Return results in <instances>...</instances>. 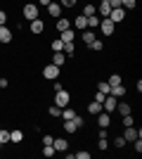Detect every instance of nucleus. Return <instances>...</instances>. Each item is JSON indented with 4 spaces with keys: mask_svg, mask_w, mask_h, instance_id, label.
Here are the masks:
<instances>
[{
    "mask_svg": "<svg viewBox=\"0 0 142 159\" xmlns=\"http://www.w3.org/2000/svg\"><path fill=\"white\" fill-rule=\"evenodd\" d=\"M24 17H26L28 21L38 19V5H24Z\"/></svg>",
    "mask_w": 142,
    "mask_h": 159,
    "instance_id": "obj_9",
    "label": "nucleus"
},
{
    "mask_svg": "<svg viewBox=\"0 0 142 159\" xmlns=\"http://www.w3.org/2000/svg\"><path fill=\"white\" fill-rule=\"evenodd\" d=\"M7 86H10V81H7L5 76H2V79H0V88H7Z\"/></svg>",
    "mask_w": 142,
    "mask_h": 159,
    "instance_id": "obj_46",
    "label": "nucleus"
},
{
    "mask_svg": "<svg viewBox=\"0 0 142 159\" xmlns=\"http://www.w3.org/2000/svg\"><path fill=\"white\" fill-rule=\"evenodd\" d=\"M133 143H135V152H142V138L133 140Z\"/></svg>",
    "mask_w": 142,
    "mask_h": 159,
    "instance_id": "obj_42",
    "label": "nucleus"
},
{
    "mask_svg": "<svg viewBox=\"0 0 142 159\" xmlns=\"http://www.w3.org/2000/svg\"><path fill=\"white\" fill-rule=\"evenodd\" d=\"M74 38H76V31H74V29L62 31V40H64V43H74Z\"/></svg>",
    "mask_w": 142,
    "mask_h": 159,
    "instance_id": "obj_18",
    "label": "nucleus"
},
{
    "mask_svg": "<svg viewBox=\"0 0 142 159\" xmlns=\"http://www.w3.org/2000/svg\"><path fill=\"white\" fill-rule=\"evenodd\" d=\"M100 14H93V17H88V29H93V31H95V29H97V26H100Z\"/></svg>",
    "mask_w": 142,
    "mask_h": 159,
    "instance_id": "obj_21",
    "label": "nucleus"
},
{
    "mask_svg": "<svg viewBox=\"0 0 142 159\" xmlns=\"http://www.w3.org/2000/svg\"><path fill=\"white\" fill-rule=\"evenodd\" d=\"M47 14L57 19V17L62 14V5H59V2H50V5H47Z\"/></svg>",
    "mask_w": 142,
    "mask_h": 159,
    "instance_id": "obj_13",
    "label": "nucleus"
},
{
    "mask_svg": "<svg viewBox=\"0 0 142 159\" xmlns=\"http://www.w3.org/2000/svg\"><path fill=\"white\" fill-rule=\"evenodd\" d=\"M114 26H116L114 21H111V19H107V17H104V19L100 21V26H97V29H100V31L104 33V36H111V33H114Z\"/></svg>",
    "mask_w": 142,
    "mask_h": 159,
    "instance_id": "obj_4",
    "label": "nucleus"
},
{
    "mask_svg": "<svg viewBox=\"0 0 142 159\" xmlns=\"http://www.w3.org/2000/svg\"><path fill=\"white\" fill-rule=\"evenodd\" d=\"M5 21H7V12H5V10H0V26H2Z\"/></svg>",
    "mask_w": 142,
    "mask_h": 159,
    "instance_id": "obj_44",
    "label": "nucleus"
},
{
    "mask_svg": "<svg viewBox=\"0 0 142 159\" xmlns=\"http://www.w3.org/2000/svg\"><path fill=\"white\" fill-rule=\"evenodd\" d=\"M107 19H111L114 24H118V21H123V19H126V10H123V7H114V10L109 12V17H107Z\"/></svg>",
    "mask_w": 142,
    "mask_h": 159,
    "instance_id": "obj_3",
    "label": "nucleus"
},
{
    "mask_svg": "<svg viewBox=\"0 0 142 159\" xmlns=\"http://www.w3.org/2000/svg\"><path fill=\"white\" fill-rule=\"evenodd\" d=\"M45 31V21L43 19H31V33H43Z\"/></svg>",
    "mask_w": 142,
    "mask_h": 159,
    "instance_id": "obj_11",
    "label": "nucleus"
},
{
    "mask_svg": "<svg viewBox=\"0 0 142 159\" xmlns=\"http://www.w3.org/2000/svg\"><path fill=\"white\" fill-rule=\"evenodd\" d=\"M88 48H90V50H95V52H100L102 48H104V43H102V40H97V38H95V40H93V43H90Z\"/></svg>",
    "mask_w": 142,
    "mask_h": 159,
    "instance_id": "obj_30",
    "label": "nucleus"
},
{
    "mask_svg": "<svg viewBox=\"0 0 142 159\" xmlns=\"http://www.w3.org/2000/svg\"><path fill=\"white\" fill-rule=\"evenodd\" d=\"M83 14H85V17H93V14H97V7H95L93 2H88V5L83 7Z\"/></svg>",
    "mask_w": 142,
    "mask_h": 159,
    "instance_id": "obj_24",
    "label": "nucleus"
},
{
    "mask_svg": "<svg viewBox=\"0 0 142 159\" xmlns=\"http://www.w3.org/2000/svg\"><path fill=\"white\" fill-rule=\"evenodd\" d=\"M109 95H114L116 100H118V98H123V95H126V86H123V83H118V86H111Z\"/></svg>",
    "mask_w": 142,
    "mask_h": 159,
    "instance_id": "obj_14",
    "label": "nucleus"
},
{
    "mask_svg": "<svg viewBox=\"0 0 142 159\" xmlns=\"http://www.w3.org/2000/svg\"><path fill=\"white\" fill-rule=\"evenodd\" d=\"M52 135H43V145H52Z\"/></svg>",
    "mask_w": 142,
    "mask_h": 159,
    "instance_id": "obj_43",
    "label": "nucleus"
},
{
    "mask_svg": "<svg viewBox=\"0 0 142 159\" xmlns=\"http://www.w3.org/2000/svg\"><path fill=\"white\" fill-rule=\"evenodd\" d=\"M121 7H123V10H135L137 0H121Z\"/></svg>",
    "mask_w": 142,
    "mask_h": 159,
    "instance_id": "obj_26",
    "label": "nucleus"
},
{
    "mask_svg": "<svg viewBox=\"0 0 142 159\" xmlns=\"http://www.w3.org/2000/svg\"><path fill=\"white\" fill-rule=\"evenodd\" d=\"M109 124H111V116H109V112L102 109V112L97 114V126L100 128H109Z\"/></svg>",
    "mask_w": 142,
    "mask_h": 159,
    "instance_id": "obj_7",
    "label": "nucleus"
},
{
    "mask_svg": "<svg viewBox=\"0 0 142 159\" xmlns=\"http://www.w3.org/2000/svg\"><path fill=\"white\" fill-rule=\"evenodd\" d=\"M74 116H76V112H74V109H71V107H62V119H64V121H67V119H74Z\"/></svg>",
    "mask_w": 142,
    "mask_h": 159,
    "instance_id": "obj_22",
    "label": "nucleus"
},
{
    "mask_svg": "<svg viewBox=\"0 0 142 159\" xmlns=\"http://www.w3.org/2000/svg\"><path fill=\"white\" fill-rule=\"evenodd\" d=\"M104 98H107V95H104V93H100V90H97V95H95V102H100V105H102V102H104Z\"/></svg>",
    "mask_w": 142,
    "mask_h": 159,
    "instance_id": "obj_41",
    "label": "nucleus"
},
{
    "mask_svg": "<svg viewBox=\"0 0 142 159\" xmlns=\"http://www.w3.org/2000/svg\"><path fill=\"white\" fill-rule=\"evenodd\" d=\"M52 50H54V52H62V50H64V40H62V38H54L52 40Z\"/></svg>",
    "mask_w": 142,
    "mask_h": 159,
    "instance_id": "obj_27",
    "label": "nucleus"
},
{
    "mask_svg": "<svg viewBox=\"0 0 142 159\" xmlns=\"http://www.w3.org/2000/svg\"><path fill=\"white\" fill-rule=\"evenodd\" d=\"M97 90H100V93H104V95H109V90H111V86H109L107 81H100V83H97Z\"/></svg>",
    "mask_w": 142,
    "mask_h": 159,
    "instance_id": "obj_28",
    "label": "nucleus"
},
{
    "mask_svg": "<svg viewBox=\"0 0 142 159\" xmlns=\"http://www.w3.org/2000/svg\"><path fill=\"white\" fill-rule=\"evenodd\" d=\"M114 145H116V150H121V147H126V138H123V135H118V138L114 140Z\"/></svg>",
    "mask_w": 142,
    "mask_h": 159,
    "instance_id": "obj_36",
    "label": "nucleus"
},
{
    "mask_svg": "<svg viewBox=\"0 0 142 159\" xmlns=\"http://www.w3.org/2000/svg\"><path fill=\"white\" fill-rule=\"evenodd\" d=\"M0 43H12V31H10L5 24L0 26Z\"/></svg>",
    "mask_w": 142,
    "mask_h": 159,
    "instance_id": "obj_12",
    "label": "nucleus"
},
{
    "mask_svg": "<svg viewBox=\"0 0 142 159\" xmlns=\"http://www.w3.org/2000/svg\"><path fill=\"white\" fill-rule=\"evenodd\" d=\"M64 62H67L64 52H54V55H52V64H54V66H59V69H62V66H64Z\"/></svg>",
    "mask_w": 142,
    "mask_h": 159,
    "instance_id": "obj_17",
    "label": "nucleus"
},
{
    "mask_svg": "<svg viewBox=\"0 0 142 159\" xmlns=\"http://www.w3.org/2000/svg\"><path fill=\"white\" fill-rule=\"evenodd\" d=\"M0 147H2V145H0Z\"/></svg>",
    "mask_w": 142,
    "mask_h": 159,
    "instance_id": "obj_48",
    "label": "nucleus"
},
{
    "mask_svg": "<svg viewBox=\"0 0 142 159\" xmlns=\"http://www.w3.org/2000/svg\"><path fill=\"white\" fill-rule=\"evenodd\" d=\"M109 5H111V10H114V7H121V0H109Z\"/></svg>",
    "mask_w": 142,
    "mask_h": 159,
    "instance_id": "obj_45",
    "label": "nucleus"
},
{
    "mask_svg": "<svg viewBox=\"0 0 142 159\" xmlns=\"http://www.w3.org/2000/svg\"><path fill=\"white\" fill-rule=\"evenodd\" d=\"M52 147H54V152H64V150H69V143L64 138H54L52 140Z\"/></svg>",
    "mask_w": 142,
    "mask_h": 159,
    "instance_id": "obj_10",
    "label": "nucleus"
},
{
    "mask_svg": "<svg viewBox=\"0 0 142 159\" xmlns=\"http://www.w3.org/2000/svg\"><path fill=\"white\" fill-rule=\"evenodd\" d=\"M109 12H111L109 0H100V17H109Z\"/></svg>",
    "mask_w": 142,
    "mask_h": 159,
    "instance_id": "obj_16",
    "label": "nucleus"
},
{
    "mask_svg": "<svg viewBox=\"0 0 142 159\" xmlns=\"http://www.w3.org/2000/svg\"><path fill=\"white\" fill-rule=\"evenodd\" d=\"M67 29H71V24H69V19H64V17H57V31H67Z\"/></svg>",
    "mask_w": 142,
    "mask_h": 159,
    "instance_id": "obj_19",
    "label": "nucleus"
},
{
    "mask_svg": "<svg viewBox=\"0 0 142 159\" xmlns=\"http://www.w3.org/2000/svg\"><path fill=\"white\" fill-rule=\"evenodd\" d=\"M74 29L76 31H85V29H88V17H85V14H78L74 19Z\"/></svg>",
    "mask_w": 142,
    "mask_h": 159,
    "instance_id": "obj_8",
    "label": "nucleus"
},
{
    "mask_svg": "<svg viewBox=\"0 0 142 159\" xmlns=\"http://www.w3.org/2000/svg\"><path fill=\"white\" fill-rule=\"evenodd\" d=\"M78 0H62V7H74Z\"/></svg>",
    "mask_w": 142,
    "mask_h": 159,
    "instance_id": "obj_40",
    "label": "nucleus"
},
{
    "mask_svg": "<svg viewBox=\"0 0 142 159\" xmlns=\"http://www.w3.org/2000/svg\"><path fill=\"white\" fill-rule=\"evenodd\" d=\"M47 114L57 119V116H62V109H59V107H57V105H52V107H50V109H47Z\"/></svg>",
    "mask_w": 142,
    "mask_h": 159,
    "instance_id": "obj_31",
    "label": "nucleus"
},
{
    "mask_svg": "<svg viewBox=\"0 0 142 159\" xmlns=\"http://www.w3.org/2000/svg\"><path fill=\"white\" fill-rule=\"evenodd\" d=\"M43 154H45V157H52V154H54V147L52 145H43Z\"/></svg>",
    "mask_w": 142,
    "mask_h": 159,
    "instance_id": "obj_37",
    "label": "nucleus"
},
{
    "mask_svg": "<svg viewBox=\"0 0 142 159\" xmlns=\"http://www.w3.org/2000/svg\"><path fill=\"white\" fill-rule=\"evenodd\" d=\"M21 140H24L21 131H10V143H21Z\"/></svg>",
    "mask_w": 142,
    "mask_h": 159,
    "instance_id": "obj_23",
    "label": "nucleus"
},
{
    "mask_svg": "<svg viewBox=\"0 0 142 159\" xmlns=\"http://www.w3.org/2000/svg\"><path fill=\"white\" fill-rule=\"evenodd\" d=\"M123 138H126V143H133V140L142 138V131H137L135 126H126V131H123Z\"/></svg>",
    "mask_w": 142,
    "mask_h": 159,
    "instance_id": "obj_2",
    "label": "nucleus"
},
{
    "mask_svg": "<svg viewBox=\"0 0 142 159\" xmlns=\"http://www.w3.org/2000/svg\"><path fill=\"white\" fill-rule=\"evenodd\" d=\"M62 52H64V55H74L76 45H74V43H64V50H62Z\"/></svg>",
    "mask_w": 142,
    "mask_h": 159,
    "instance_id": "obj_32",
    "label": "nucleus"
},
{
    "mask_svg": "<svg viewBox=\"0 0 142 159\" xmlns=\"http://www.w3.org/2000/svg\"><path fill=\"white\" fill-rule=\"evenodd\" d=\"M107 83H109V86H118V83H121V76H118V74H111Z\"/></svg>",
    "mask_w": 142,
    "mask_h": 159,
    "instance_id": "obj_34",
    "label": "nucleus"
},
{
    "mask_svg": "<svg viewBox=\"0 0 142 159\" xmlns=\"http://www.w3.org/2000/svg\"><path fill=\"white\" fill-rule=\"evenodd\" d=\"M97 147H100L102 152H104V150H107V147H109V143H107V138H100V140H97Z\"/></svg>",
    "mask_w": 142,
    "mask_h": 159,
    "instance_id": "obj_38",
    "label": "nucleus"
},
{
    "mask_svg": "<svg viewBox=\"0 0 142 159\" xmlns=\"http://www.w3.org/2000/svg\"><path fill=\"white\" fill-rule=\"evenodd\" d=\"M88 112L90 114H100L102 112V105H100V102H90V105H88Z\"/></svg>",
    "mask_w": 142,
    "mask_h": 159,
    "instance_id": "obj_29",
    "label": "nucleus"
},
{
    "mask_svg": "<svg viewBox=\"0 0 142 159\" xmlns=\"http://www.w3.org/2000/svg\"><path fill=\"white\" fill-rule=\"evenodd\" d=\"M116 102H118V100L114 98V95H107V98H104V102H102V109H104V112H116Z\"/></svg>",
    "mask_w": 142,
    "mask_h": 159,
    "instance_id": "obj_6",
    "label": "nucleus"
},
{
    "mask_svg": "<svg viewBox=\"0 0 142 159\" xmlns=\"http://www.w3.org/2000/svg\"><path fill=\"white\" fill-rule=\"evenodd\" d=\"M74 159H90V152H74Z\"/></svg>",
    "mask_w": 142,
    "mask_h": 159,
    "instance_id": "obj_39",
    "label": "nucleus"
},
{
    "mask_svg": "<svg viewBox=\"0 0 142 159\" xmlns=\"http://www.w3.org/2000/svg\"><path fill=\"white\" fill-rule=\"evenodd\" d=\"M116 109H118V114H121V116H123V114H130V105H128V102H121V105L116 102Z\"/></svg>",
    "mask_w": 142,
    "mask_h": 159,
    "instance_id": "obj_25",
    "label": "nucleus"
},
{
    "mask_svg": "<svg viewBox=\"0 0 142 159\" xmlns=\"http://www.w3.org/2000/svg\"><path fill=\"white\" fill-rule=\"evenodd\" d=\"M5 143H10V131H0V145H5Z\"/></svg>",
    "mask_w": 142,
    "mask_h": 159,
    "instance_id": "obj_35",
    "label": "nucleus"
},
{
    "mask_svg": "<svg viewBox=\"0 0 142 159\" xmlns=\"http://www.w3.org/2000/svg\"><path fill=\"white\" fill-rule=\"evenodd\" d=\"M64 131H67V133H76V131H78V124H76L74 119H67V121H64Z\"/></svg>",
    "mask_w": 142,
    "mask_h": 159,
    "instance_id": "obj_20",
    "label": "nucleus"
},
{
    "mask_svg": "<svg viewBox=\"0 0 142 159\" xmlns=\"http://www.w3.org/2000/svg\"><path fill=\"white\" fill-rule=\"evenodd\" d=\"M69 102H71V95H69V90H64V88H62V90H57V95H54V105L59 107H67Z\"/></svg>",
    "mask_w": 142,
    "mask_h": 159,
    "instance_id": "obj_1",
    "label": "nucleus"
},
{
    "mask_svg": "<svg viewBox=\"0 0 142 159\" xmlns=\"http://www.w3.org/2000/svg\"><path fill=\"white\" fill-rule=\"evenodd\" d=\"M123 126H135V119H133V114H123Z\"/></svg>",
    "mask_w": 142,
    "mask_h": 159,
    "instance_id": "obj_33",
    "label": "nucleus"
},
{
    "mask_svg": "<svg viewBox=\"0 0 142 159\" xmlns=\"http://www.w3.org/2000/svg\"><path fill=\"white\" fill-rule=\"evenodd\" d=\"M38 2H41L43 7H47V5H50V2H52V0H38Z\"/></svg>",
    "mask_w": 142,
    "mask_h": 159,
    "instance_id": "obj_47",
    "label": "nucleus"
},
{
    "mask_svg": "<svg viewBox=\"0 0 142 159\" xmlns=\"http://www.w3.org/2000/svg\"><path fill=\"white\" fill-rule=\"evenodd\" d=\"M43 76H45V79H50V81L59 79V66H54V64H47L45 69H43Z\"/></svg>",
    "mask_w": 142,
    "mask_h": 159,
    "instance_id": "obj_5",
    "label": "nucleus"
},
{
    "mask_svg": "<svg viewBox=\"0 0 142 159\" xmlns=\"http://www.w3.org/2000/svg\"><path fill=\"white\" fill-rule=\"evenodd\" d=\"M81 38H83V43H85V45H90V43H93V40L97 38V36H95V31H93V29H85V31L81 33Z\"/></svg>",
    "mask_w": 142,
    "mask_h": 159,
    "instance_id": "obj_15",
    "label": "nucleus"
}]
</instances>
